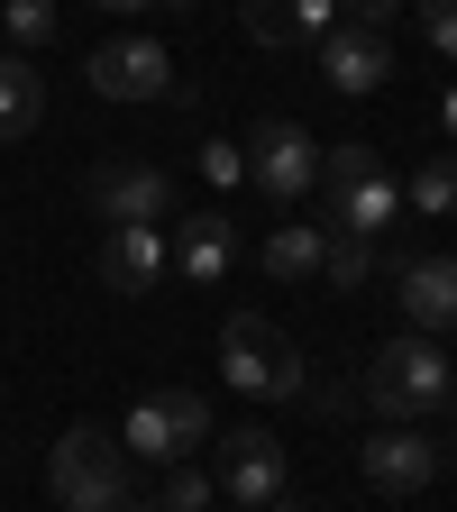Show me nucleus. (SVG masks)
<instances>
[{
	"mask_svg": "<svg viewBox=\"0 0 457 512\" xmlns=\"http://www.w3.org/2000/svg\"><path fill=\"white\" fill-rule=\"evenodd\" d=\"M448 394H457V366H448V348L421 339V330L384 339V348L366 357V384H357V403H366L375 421H430V412H448Z\"/></svg>",
	"mask_w": 457,
	"mask_h": 512,
	"instance_id": "1",
	"label": "nucleus"
},
{
	"mask_svg": "<svg viewBox=\"0 0 457 512\" xmlns=\"http://www.w3.org/2000/svg\"><path fill=\"white\" fill-rule=\"evenodd\" d=\"M320 183H330V220H320V229L384 238V229L403 220V174L384 165L366 138H348V147H320Z\"/></svg>",
	"mask_w": 457,
	"mask_h": 512,
	"instance_id": "2",
	"label": "nucleus"
},
{
	"mask_svg": "<svg viewBox=\"0 0 457 512\" xmlns=\"http://www.w3.org/2000/svg\"><path fill=\"white\" fill-rule=\"evenodd\" d=\"M46 494H55V512H119L128 503V448L101 421H74L46 448Z\"/></svg>",
	"mask_w": 457,
	"mask_h": 512,
	"instance_id": "3",
	"label": "nucleus"
},
{
	"mask_svg": "<svg viewBox=\"0 0 457 512\" xmlns=\"http://www.w3.org/2000/svg\"><path fill=\"white\" fill-rule=\"evenodd\" d=\"M220 375L238 384V394H302V348L275 330L266 311H229L220 320Z\"/></svg>",
	"mask_w": 457,
	"mask_h": 512,
	"instance_id": "4",
	"label": "nucleus"
},
{
	"mask_svg": "<svg viewBox=\"0 0 457 512\" xmlns=\"http://www.w3.org/2000/svg\"><path fill=\"white\" fill-rule=\"evenodd\" d=\"M202 439H220V430H211V403L192 394V384H165V394L128 403V430H119L128 458H156V467H183Z\"/></svg>",
	"mask_w": 457,
	"mask_h": 512,
	"instance_id": "5",
	"label": "nucleus"
},
{
	"mask_svg": "<svg viewBox=\"0 0 457 512\" xmlns=\"http://www.w3.org/2000/svg\"><path fill=\"white\" fill-rule=\"evenodd\" d=\"M238 165H247V183H256V192H275V202H302V192L320 183V138H311L302 119H256Z\"/></svg>",
	"mask_w": 457,
	"mask_h": 512,
	"instance_id": "6",
	"label": "nucleus"
},
{
	"mask_svg": "<svg viewBox=\"0 0 457 512\" xmlns=\"http://www.w3.org/2000/svg\"><path fill=\"white\" fill-rule=\"evenodd\" d=\"M92 211L110 229H165L174 220V174L165 165H92Z\"/></svg>",
	"mask_w": 457,
	"mask_h": 512,
	"instance_id": "7",
	"label": "nucleus"
},
{
	"mask_svg": "<svg viewBox=\"0 0 457 512\" xmlns=\"http://www.w3.org/2000/svg\"><path fill=\"white\" fill-rule=\"evenodd\" d=\"M357 467H366L375 494H421L448 458H439V439H421V421H384V430L357 439Z\"/></svg>",
	"mask_w": 457,
	"mask_h": 512,
	"instance_id": "8",
	"label": "nucleus"
},
{
	"mask_svg": "<svg viewBox=\"0 0 457 512\" xmlns=\"http://www.w3.org/2000/svg\"><path fill=\"white\" fill-rule=\"evenodd\" d=\"M220 485L256 512V503H275L284 494V439L266 430V421H238V430H220Z\"/></svg>",
	"mask_w": 457,
	"mask_h": 512,
	"instance_id": "9",
	"label": "nucleus"
},
{
	"mask_svg": "<svg viewBox=\"0 0 457 512\" xmlns=\"http://www.w3.org/2000/svg\"><path fill=\"white\" fill-rule=\"evenodd\" d=\"M92 92L101 101H165L174 92V55L156 37H119V46L92 55Z\"/></svg>",
	"mask_w": 457,
	"mask_h": 512,
	"instance_id": "10",
	"label": "nucleus"
},
{
	"mask_svg": "<svg viewBox=\"0 0 457 512\" xmlns=\"http://www.w3.org/2000/svg\"><path fill=\"white\" fill-rule=\"evenodd\" d=\"M384 74H394V46H384V28H330V37H320V83H330L339 101L384 92Z\"/></svg>",
	"mask_w": 457,
	"mask_h": 512,
	"instance_id": "11",
	"label": "nucleus"
},
{
	"mask_svg": "<svg viewBox=\"0 0 457 512\" xmlns=\"http://www.w3.org/2000/svg\"><path fill=\"white\" fill-rule=\"evenodd\" d=\"M238 28L256 37V46H320L339 28V0H238Z\"/></svg>",
	"mask_w": 457,
	"mask_h": 512,
	"instance_id": "12",
	"label": "nucleus"
},
{
	"mask_svg": "<svg viewBox=\"0 0 457 512\" xmlns=\"http://www.w3.org/2000/svg\"><path fill=\"white\" fill-rule=\"evenodd\" d=\"M394 284H403L394 293L403 302V330H421V339L430 330H457V256H412Z\"/></svg>",
	"mask_w": 457,
	"mask_h": 512,
	"instance_id": "13",
	"label": "nucleus"
},
{
	"mask_svg": "<svg viewBox=\"0 0 457 512\" xmlns=\"http://www.w3.org/2000/svg\"><path fill=\"white\" fill-rule=\"evenodd\" d=\"M101 284L128 293V302L156 293V284H165V229H110V238H101Z\"/></svg>",
	"mask_w": 457,
	"mask_h": 512,
	"instance_id": "14",
	"label": "nucleus"
},
{
	"mask_svg": "<svg viewBox=\"0 0 457 512\" xmlns=\"http://www.w3.org/2000/svg\"><path fill=\"white\" fill-rule=\"evenodd\" d=\"M229 256H238V229H229V220H183L174 247H165V266L192 275V284H220V275H229Z\"/></svg>",
	"mask_w": 457,
	"mask_h": 512,
	"instance_id": "15",
	"label": "nucleus"
},
{
	"mask_svg": "<svg viewBox=\"0 0 457 512\" xmlns=\"http://www.w3.org/2000/svg\"><path fill=\"white\" fill-rule=\"evenodd\" d=\"M320 220H284L275 238H266V256H256V266H266V284H320Z\"/></svg>",
	"mask_w": 457,
	"mask_h": 512,
	"instance_id": "16",
	"label": "nucleus"
},
{
	"mask_svg": "<svg viewBox=\"0 0 457 512\" xmlns=\"http://www.w3.org/2000/svg\"><path fill=\"white\" fill-rule=\"evenodd\" d=\"M46 119V74L28 55H0V138H28Z\"/></svg>",
	"mask_w": 457,
	"mask_h": 512,
	"instance_id": "17",
	"label": "nucleus"
},
{
	"mask_svg": "<svg viewBox=\"0 0 457 512\" xmlns=\"http://www.w3.org/2000/svg\"><path fill=\"white\" fill-rule=\"evenodd\" d=\"M403 211H421V220H448L457 211V156H430V165L403 174Z\"/></svg>",
	"mask_w": 457,
	"mask_h": 512,
	"instance_id": "18",
	"label": "nucleus"
},
{
	"mask_svg": "<svg viewBox=\"0 0 457 512\" xmlns=\"http://www.w3.org/2000/svg\"><path fill=\"white\" fill-rule=\"evenodd\" d=\"M366 275H375V238H348V229L320 238V284H330V293H357Z\"/></svg>",
	"mask_w": 457,
	"mask_h": 512,
	"instance_id": "19",
	"label": "nucleus"
},
{
	"mask_svg": "<svg viewBox=\"0 0 457 512\" xmlns=\"http://www.w3.org/2000/svg\"><path fill=\"white\" fill-rule=\"evenodd\" d=\"M211 503H220V476H202L192 458H183V467L165 476V494H156V512H211Z\"/></svg>",
	"mask_w": 457,
	"mask_h": 512,
	"instance_id": "20",
	"label": "nucleus"
},
{
	"mask_svg": "<svg viewBox=\"0 0 457 512\" xmlns=\"http://www.w3.org/2000/svg\"><path fill=\"white\" fill-rule=\"evenodd\" d=\"M0 37L46 46V37H55V0H0Z\"/></svg>",
	"mask_w": 457,
	"mask_h": 512,
	"instance_id": "21",
	"label": "nucleus"
},
{
	"mask_svg": "<svg viewBox=\"0 0 457 512\" xmlns=\"http://www.w3.org/2000/svg\"><path fill=\"white\" fill-rule=\"evenodd\" d=\"M412 10H421V37L457 64V0H412Z\"/></svg>",
	"mask_w": 457,
	"mask_h": 512,
	"instance_id": "22",
	"label": "nucleus"
},
{
	"mask_svg": "<svg viewBox=\"0 0 457 512\" xmlns=\"http://www.w3.org/2000/svg\"><path fill=\"white\" fill-rule=\"evenodd\" d=\"M339 10H348V28H384V19H403L412 0H339Z\"/></svg>",
	"mask_w": 457,
	"mask_h": 512,
	"instance_id": "23",
	"label": "nucleus"
},
{
	"mask_svg": "<svg viewBox=\"0 0 457 512\" xmlns=\"http://www.w3.org/2000/svg\"><path fill=\"white\" fill-rule=\"evenodd\" d=\"M439 128H448V156H457V92H448V110H439Z\"/></svg>",
	"mask_w": 457,
	"mask_h": 512,
	"instance_id": "24",
	"label": "nucleus"
},
{
	"mask_svg": "<svg viewBox=\"0 0 457 512\" xmlns=\"http://www.w3.org/2000/svg\"><path fill=\"white\" fill-rule=\"evenodd\" d=\"M256 512H311V503H293V494H275V503H256Z\"/></svg>",
	"mask_w": 457,
	"mask_h": 512,
	"instance_id": "25",
	"label": "nucleus"
},
{
	"mask_svg": "<svg viewBox=\"0 0 457 512\" xmlns=\"http://www.w3.org/2000/svg\"><path fill=\"white\" fill-rule=\"evenodd\" d=\"M101 10H156V0H101Z\"/></svg>",
	"mask_w": 457,
	"mask_h": 512,
	"instance_id": "26",
	"label": "nucleus"
},
{
	"mask_svg": "<svg viewBox=\"0 0 457 512\" xmlns=\"http://www.w3.org/2000/svg\"><path fill=\"white\" fill-rule=\"evenodd\" d=\"M439 458H448V467H457V439H448V448H439Z\"/></svg>",
	"mask_w": 457,
	"mask_h": 512,
	"instance_id": "27",
	"label": "nucleus"
},
{
	"mask_svg": "<svg viewBox=\"0 0 457 512\" xmlns=\"http://www.w3.org/2000/svg\"><path fill=\"white\" fill-rule=\"evenodd\" d=\"M119 512H156V503H119Z\"/></svg>",
	"mask_w": 457,
	"mask_h": 512,
	"instance_id": "28",
	"label": "nucleus"
},
{
	"mask_svg": "<svg viewBox=\"0 0 457 512\" xmlns=\"http://www.w3.org/2000/svg\"><path fill=\"white\" fill-rule=\"evenodd\" d=\"M238 512H247V503H238Z\"/></svg>",
	"mask_w": 457,
	"mask_h": 512,
	"instance_id": "29",
	"label": "nucleus"
},
{
	"mask_svg": "<svg viewBox=\"0 0 457 512\" xmlns=\"http://www.w3.org/2000/svg\"><path fill=\"white\" fill-rule=\"evenodd\" d=\"M448 366H457V357H448Z\"/></svg>",
	"mask_w": 457,
	"mask_h": 512,
	"instance_id": "30",
	"label": "nucleus"
}]
</instances>
